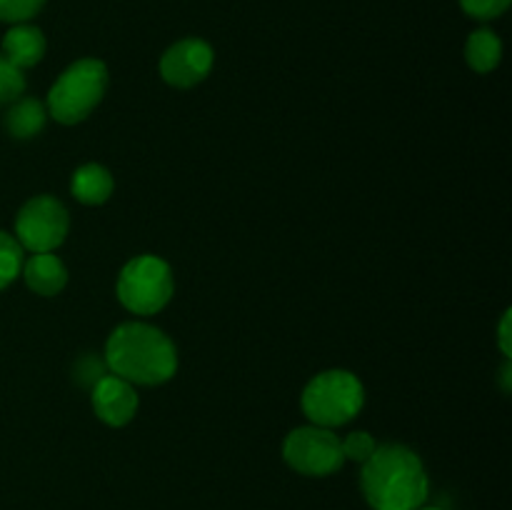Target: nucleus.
Wrapping results in <instances>:
<instances>
[{
    "label": "nucleus",
    "mask_w": 512,
    "mask_h": 510,
    "mask_svg": "<svg viewBox=\"0 0 512 510\" xmlns=\"http://www.w3.org/2000/svg\"><path fill=\"white\" fill-rule=\"evenodd\" d=\"M115 180L105 165L85 163L80 165L70 180V193L83 205H103L113 195Z\"/></svg>",
    "instance_id": "nucleus-12"
},
{
    "label": "nucleus",
    "mask_w": 512,
    "mask_h": 510,
    "mask_svg": "<svg viewBox=\"0 0 512 510\" xmlns=\"http://www.w3.org/2000/svg\"><path fill=\"white\" fill-rule=\"evenodd\" d=\"M115 290L130 313L155 315L173 298V270L158 255H138L123 265Z\"/></svg>",
    "instance_id": "nucleus-5"
},
{
    "label": "nucleus",
    "mask_w": 512,
    "mask_h": 510,
    "mask_svg": "<svg viewBox=\"0 0 512 510\" xmlns=\"http://www.w3.org/2000/svg\"><path fill=\"white\" fill-rule=\"evenodd\" d=\"M45 0H0V20L10 25L28 23L43 10Z\"/></svg>",
    "instance_id": "nucleus-17"
},
{
    "label": "nucleus",
    "mask_w": 512,
    "mask_h": 510,
    "mask_svg": "<svg viewBox=\"0 0 512 510\" xmlns=\"http://www.w3.org/2000/svg\"><path fill=\"white\" fill-rule=\"evenodd\" d=\"M510 3L512 0H460L465 13H468L470 18H478V20L500 18V15L510 8Z\"/></svg>",
    "instance_id": "nucleus-19"
},
{
    "label": "nucleus",
    "mask_w": 512,
    "mask_h": 510,
    "mask_svg": "<svg viewBox=\"0 0 512 510\" xmlns=\"http://www.w3.org/2000/svg\"><path fill=\"white\" fill-rule=\"evenodd\" d=\"M48 108L35 98H18L5 113V130L18 140H30L45 128Z\"/></svg>",
    "instance_id": "nucleus-13"
},
{
    "label": "nucleus",
    "mask_w": 512,
    "mask_h": 510,
    "mask_svg": "<svg viewBox=\"0 0 512 510\" xmlns=\"http://www.w3.org/2000/svg\"><path fill=\"white\" fill-rule=\"evenodd\" d=\"M283 458L295 473L310 475V478L338 473L345 463L343 443L338 435L330 428H320L313 423L290 430L283 443Z\"/></svg>",
    "instance_id": "nucleus-6"
},
{
    "label": "nucleus",
    "mask_w": 512,
    "mask_h": 510,
    "mask_svg": "<svg viewBox=\"0 0 512 510\" xmlns=\"http://www.w3.org/2000/svg\"><path fill=\"white\" fill-rule=\"evenodd\" d=\"M23 278L33 293L43 298H53L68 283V270L63 260L53 253H33L28 260H23Z\"/></svg>",
    "instance_id": "nucleus-10"
},
{
    "label": "nucleus",
    "mask_w": 512,
    "mask_h": 510,
    "mask_svg": "<svg viewBox=\"0 0 512 510\" xmlns=\"http://www.w3.org/2000/svg\"><path fill=\"white\" fill-rule=\"evenodd\" d=\"M340 443H343L345 460H353V463H360V465H363L365 460L373 455V450L378 448L373 435L365 433V430H353V433H350L345 440H340Z\"/></svg>",
    "instance_id": "nucleus-18"
},
{
    "label": "nucleus",
    "mask_w": 512,
    "mask_h": 510,
    "mask_svg": "<svg viewBox=\"0 0 512 510\" xmlns=\"http://www.w3.org/2000/svg\"><path fill=\"white\" fill-rule=\"evenodd\" d=\"M25 90V75L23 70L15 68L5 55H0V105L15 103L23 98Z\"/></svg>",
    "instance_id": "nucleus-16"
},
{
    "label": "nucleus",
    "mask_w": 512,
    "mask_h": 510,
    "mask_svg": "<svg viewBox=\"0 0 512 510\" xmlns=\"http://www.w3.org/2000/svg\"><path fill=\"white\" fill-rule=\"evenodd\" d=\"M70 218L65 205L53 195H35L15 218V240L30 253H53L68 235Z\"/></svg>",
    "instance_id": "nucleus-7"
},
{
    "label": "nucleus",
    "mask_w": 512,
    "mask_h": 510,
    "mask_svg": "<svg viewBox=\"0 0 512 510\" xmlns=\"http://www.w3.org/2000/svg\"><path fill=\"white\" fill-rule=\"evenodd\" d=\"M365 405V388L350 370H325L305 385L300 408L320 428L350 423Z\"/></svg>",
    "instance_id": "nucleus-4"
},
{
    "label": "nucleus",
    "mask_w": 512,
    "mask_h": 510,
    "mask_svg": "<svg viewBox=\"0 0 512 510\" xmlns=\"http://www.w3.org/2000/svg\"><path fill=\"white\" fill-rule=\"evenodd\" d=\"M360 488L373 510H418L428 500L430 480L415 450L385 443L363 463Z\"/></svg>",
    "instance_id": "nucleus-1"
},
{
    "label": "nucleus",
    "mask_w": 512,
    "mask_h": 510,
    "mask_svg": "<svg viewBox=\"0 0 512 510\" xmlns=\"http://www.w3.org/2000/svg\"><path fill=\"white\" fill-rule=\"evenodd\" d=\"M418 510H440V508H418Z\"/></svg>",
    "instance_id": "nucleus-21"
},
{
    "label": "nucleus",
    "mask_w": 512,
    "mask_h": 510,
    "mask_svg": "<svg viewBox=\"0 0 512 510\" xmlns=\"http://www.w3.org/2000/svg\"><path fill=\"white\" fill-rule=\"evenodd\" d=\"M108 90V68L98 58L75 60L58 75L48 93V115L63 125L88 118Z\"/></svg>",
    "instance_id": "nucleus-3"
},
{
    "label": "nucleus",
    "mask_w": 512,
    "mask_h": 510,
    "mask_svg": "<svg viewBox=\"0 0 512 510\" xmlns=\"http://www.w3.org/2000/svg\"><path fill=\"white\" fill-rule=\"evenodd\" d=\"M3 55L20 70L38 65L45 55L43 30L30 23L10 25L3 38Z\"/></svg>",
    "instance_id": "nucleus-11"
},
{
    "label": "nucleus",
    "mask_w": 512,
    "mask_h": 510,
    "mask_svg": "<svg viewBox=\"0 0 512 510\" xmlns=\"http://www.w3.org/2000/svg\"><path fill=\"white\" fill-rule=\"evenodd\" d=\"M105 365L133 385H160L178 370V350L160 328L130 320L110 333Z\"/></svg>",
    "instance_id": "nucleus-2"
},
{
    "label": "nucleus",
    "mask_w": 512,
    "mask_h": 510,
    "mask_svg": "<svg viewBox=\"0 0 512 510\" xmlns=\"http://www.w3.org/2000/svg\"><path fill=\"white\" fill-rule=\"evenodd\" d=\"M213 45L200 38H183L170 45L160 58V75L173 88H193L213 70Z\"/></svg>",
    "instance_id": "nucleus-8"
},
{
    "label": "nucleus",
    "mask_w": 512,
    "mask_h": 510,
    "mask_svg": "<svg viewBox=\"0 0 512 510\" xmlns=\"http://www.w3.org/2000/svg\"><path fill=\"white\" fill-rule=\"evenodd\" d=\"M500 58H503V40L498 38V33H493L490 28L470 33L468 43H465V60L475 73H490L498 68Z\"/></svg>",
    "instance_id": "nucleus-14"
},
{
    "label": "nucleus",
    "mask_w": 512,
    "mask_h": 510,
    "mask_svg": "<svg viewBox=\"0 0 512 510\" xmlns=\"http://www.w3.org/2000/svg\"><path fill=\"white\" fill-rule=\"evenodd\" d=\"M90 403H93L95 415L110 428H123L138 413V393H135L133 383L113 373L95 380Z\"/></svg>",
    "instance_id": "nucleus-9"
},
{
    "label": "nucleus",
    "mask_w": 512,
    "mask_h": 510,
    "mask_svg": "<svg viewBox=\"0 0 512 510\" xmlns=\"http://www.w3.org/2000/svg\"><path fill=\"white\" fill-rule=\"evenodd\" d=\"M23 270V248L15 235L0 230V290L8 288Z\"/></svg>",
    "instance_id": "nucleus-15"
},
{
    "label": "nucleus",
    "mask_w": 512,
    "mask_h": 510,
    "mask_svg": "<svg viewBox=\"0 0 512 510\" xmlns=\"http://www.w3.org/2000/svg\"><path fill=\"white\" fill-rule=\"evenodd\" d=\"M510 310H505L503 320H500V328H498V343H500V350L505 353V358H510L512 353V345H510Z\"/></svg>",
    "instance_id": "nucleus-20"
}]
</instances>
